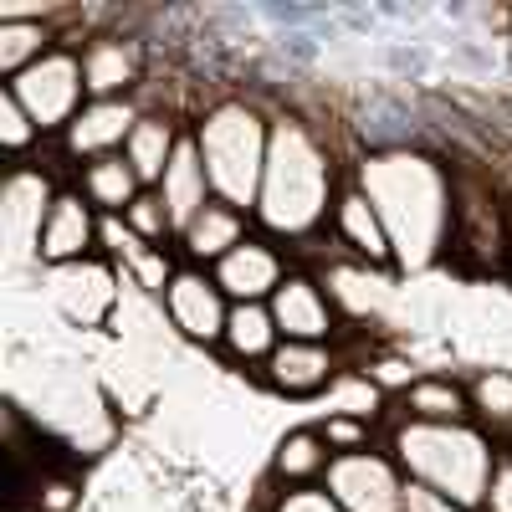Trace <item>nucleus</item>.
Listing matches in <instances>:
<instances>
[{"mask_svg": "<svg viewBox=\"0 0 512 512\" xmlns=\"http://www.w3.org/2000/svg\"><path fill=\"white\" fill-rule=\"evenodd\" d=\"M349 180L369 195L384 231L395 241V267H436L456 236V175L425 149L390 144L354 159Z\"/></svg>", "mask_w": 512, "mask_h": 512, "instance_id": "obj_1", "label": "nucleus"}, {"mask_svg": "<svg viewBox=\"0 0 512 512\" xmlns=\"http://www.w3.org/2000/svg\"><path fill=\"white\" fill-rule=\"evenodd\" d=\"M349 175L338 164L333 139L303 113H272V149L267 175L256 195L251 221L262 236L282 246H308L333 226V205L344 195Z\"/></svg>", "mask_w": 512, "mask_h": 512, "instance_id": "obj_2", "label": "nucleus"}, {"mask_svg": "<svg viewBox=\"0 0 512 512\" xmlns=\"http://www.w3.org/2000/svg\"><path fill=\"white\" fill-rule=\"evenodd\" d=\"M384 446L400 461V472L415 487H431L461 507L487 502L497 472H502V446L482 431L477 420H456V425H425V420H390L384 425Z\"/></svg>", "mask_w": 512, "mask_h": 512, "instance_id": "obj_3", "label": "nucleus"}, {"mask_svg": "<svg viewBox=\"0 0 512 512\" xmlns=\"http://www.w3.org/2000/svg\"><path fill=\"white\" fill-rule=\"evenodd\" d=\"M195 149L205 159V175L216 200L236 205V210H256L262 195V175H267V149H272V113H262L251 98H216L205 103L190 123Z\"/></svg>", "mask_w": 512, "mask_h": 512, "instance_id": "obj_4", "label": "nucleus"}, {"mask_svg": "<svg viewBox=\"0 0 512 512\" xmlns=\"http://www.w3.org/2000/svg\"><path fill=\"white\" fill-rule=\"evenodd\" d=\"M6 93L31 113V123L41 128V139H62L72 118L88 108V77H82V52L77 47H57L41 62H31L21 77L6 82Z\"/></svg>", "mask_w": 512, "mask_h": 512, "instance_id": "obj_5", "label": "nucleus"}, {"mask_svg": "<svg viewBox=\"0 0 512 512\" xmlns=\"http://www.w3.org/2000/svg\"><path fill=\"white\" fill-rule=\"evenodd\" d=\"M323 487L333 492V502L344 512H405V492L410 477L400 472V461L390 456V446H369V451H344L333 456Z\"/></svg>", "mask_w": 512, "mask_h": 512, "instance_id": "obj_6", "label": "nucleus"}, {"mask_svg": "<svg viewBox=\"0 0 512 512\" xmlns=\"http://www.w3.org/2000/svg\"><path fill=\"white\" fill-rule=\"evenodd\" d=\"M159 308H164V323L175 328L180 338L205 344V349H221V333H226V318H231V297L221 292L216 272L180 262L175 282H169L164 297H159Z\"/></svg>", "mask_w": 512, "mask_h": 512, "instance_id": "obj_7", "label": "nucleus"}, {"mask_svg": "<svg viewBox=\"0 0 512 512\" xmlns=\"http://www.w3.org/2000/svg\"><path fill=\"white\" fill-rule=\"evenodd\" d=\"M118 287H123V277H118V267L108 262V256H88V262L47 272V297L72 328H103L123 308Z\"/></svg>", "mask_w": 512, "mask_h": 512, "instance_id": "obj_8", "label": "nucleus"}, {"mask_svg": "<svg viewBox=\"0 0 512 512\" xmlns=\"http://www.w3.org/2000/svg\"><path fill=\"white\" fill-rule=\"evenodd\" d=\"M267 308L277 318V333L292 338V344H344V308L328 292V282L313 272L292 267V277L272 292Z\"/></svg>", "mask_w": 512, "mask_h": 512, "instance_id": "obj_9", "label": "nucleus"}, {"mask_svg": "<svg viewBox=\"0 0 512 512\" xmlns=\"http://www.w3.org/2000/svg\"><path fill=\"white\" fill-rule=\"evenodd\" d=\"M62 185L36 164H16L6 190H0V231H6V256L21 267V262H36V241H41V226H47L52 205H57Z\"/></svg>", "mask_w": 512, "mask_h": 512, "instance_id": "obj_10", "label": "nucleus"}, {"mask_svg": "<svg viewBox=\"0 0 512 512\" xmlns=\"http://www.w3.org/2000/svg\"><path fill=\"white\" fill-rule=\"evenodd\" d=\"M88 256H103V210L77 185H62L47 226H41V241H36V267L52 272V267L88 262Z\"/></svg>", "mask_w": 512, "mask_h": 512, "instance_id": "obj_11", "label": "nucleus"}, {"mask_svg": "<svg viewBox=\"0 0 512 512\" xmlns=\"http://www.w3.org/2000/svg\"><path fill=\"white\" fill-rule=\"evenodd\" d=\"M349 369L354 364H349L344 344H292V338H282L277 354L262 369V379L282 400H318V395H333V384Z\"/></svg>", "mask_w": 512, "mask_h": 512, "instance_id": "obj_12", "label": "nucleus"}, {"mask_svg": "<svg viewBox=\"0 0 512 512\" xmlns=\"http://www.w3.org/2000/svg\"><path fill=\"white\" fill-rule=\"evenodd\" d=\"M221 282V292L231 297V303H272V292L292 277V262H287V246L262 236V231H251L226 262L210 267Z\"/></svg>", "mask_w": 512, "mask_h": 512, "instance_id": "obj_13", "label": "nucleus"}, {"mask_svg": "<svg viewBox=\"0 0 512 512\" xmlns=\"http://www.w3.org/2000/svg\"><path fill=\"white\" fill-rule=\"evenodd\" d=\"M139 118H144V103L139 98H93L88 108L72 118V128H67L57 144L82 169V164H93V159L123 154V144L139 128Z\"/></svg>", "mask_w": 512, "mask_h": 512, "instance_id": "obj_14", "label": "nucleus"}, {"mask_svg": "<svg viewBox=\"0 0 512 512\" xmlns=\"http://www.w3.org/2000/svg\"><path fill=\"white\" fill-rule=\"evenodd\" d=\"M77 52H82V77H88V98H139L149 67L139 36L93 31Z\"/></svg>", "mask_w": 512, "mask_h": 512, "instance_id": "obj_15", "label": "nucleus"}, {"mask_svg": "<svg viewBox=\"0 0 512 512\" xmlns=\"http://www.w3.org/2000/svg\"><path fill=\"white\" fill-rule=\"evenodd\" d=\"M333 246L349 256L354 267H369V272H395V241L390 231H384L379 210L369 205V195L349 180L344 195H338L333 205V226H328Z\"/></svg>", "mask_w": 512, "mask_h": 512, "instance_id": "obj_16", "label": "nucleus"}, {"mask_svg": "<svg viewBox=\"0 0 512 512\" xmlns=\"http://www.w3.org/2000/svg\"><path fill=\"white\" fill-rule=\"evenodd\" d=\"M256 231V221L246 216V210H236V205H226V200H210L200 216L180 231V241H175V251L185 256L190 267H216V262H226V256L246 241Z\"/></svg>", "mask_w": 512, "mask_h": 512, "instance_id": "obj_17", "label": "nucleus"}, {"mask_svg": "<svg viewBox=\"0 0 512 512\" xmlns=\"http://www.w3.org/2000/svg\"><path fill=\"white\" fill-rule=\"evenodd\" d=\"M159 200H164L169 216H175V231H185L200 210L216 200V190H210V175H205V159H200V149H195V134H185L180 149H175V159H169L164 180H159ZM175 241H180V236H175Z\"/></svg>", "mask_w": 512, "mask_h": 512, "instance_id": "obj_18", "label": "nucleus"}, {"mask_svg": "<svg viewBox=\"0 0 512 512\" xmlns=\"http://www.w3.org/2000/svg\"><path fill=\"white\" fill-rule=\"evenodd\" d=\"M185 134H190V128H180V118L169 113V108H144L139 128L123 144V159L134 164V175L144 180V190H159L164 169H169V159H175V149H180Z\"/></svg>", "mask_w": 512, "mask_h": 512, "instance_id": "obj_19", "label": "nucleus"}, {"mask_svg": "<svg viewBox=\"0 0 512 512\" xmlns=\"http://www.w3.org/2000/svg\"><path fill=\"white\" fill-rule=\"evenodd\" d=\"M282 333H277V318L267 303H231V318H226V333H221V354L251 374H262L267 359L277 354Z\"/></svg>", "mask_w": 512, "mask_h": 512, "instance_id": "obj_20", "label": "nucleus"}, {"mask_svg": "<svg viewBox=\"0 0 512 512\" xmlns=\"http://www.w3.org/2000/svg\"><path fill=\"white\" fill-rule=\"evenodd\" d=\"M328 466H333V446L323 441V431L318 425H297L272 451V482L277 487H323Z\"/></svg>", "mask_w": 512, "mask_h": 512, "instance_id": "obj_21", "label": "nucleus"}, {"mask_svg": "<svg viewBox=\"0 0 512 512\" xmlns=\"http://www.w3.org/2000/svg\"><path fill=\"white\" fill-rule=\"evenodd\" d=\"M400 420H425V425H456L472 420V400H466V379L451 374H420L410 390L395 400Z\"/></svg>", "mask_w": 512, "mask_h": 512, "instance_id": "obj_22", "label": "nucleus"}, {"mask_svg": "<svg viewBox=\"0 0 512 512\" xmlns=\"http://www.w3.org/2000/svg\"><path fill=\"white\" fill-rule=\"evenodd\" d=\"M77 190L88 195L103 216H123V210L144 195V180L134 175V164L123 154H108V159H93V164L77 169Z\"/></svg>", "mask_w": 512, "mask_h": 512, "instance_id": "obj_23", "label": "nucleus"}, {"mask_svg": "<svg viewBox=\"0 0 512 512\" xmlns=\"http://www.w3.org/2000/svg\"><path fill=\"white\" fill-rule=\"evenodd\" d=\"M466 400H472V420L497 446H507L512 441V369L472 374V379H466Z\"/></svg>", "mask_w": 512, "mask_h": 512, "instance_id": "obj_24", "label": "nucleus"}, {"mask_svg": "<svg viewBox=\"0 0 512 512\" xmlns=\"http://www.w3.org/2000/svg\"><path fill=\"white\" fill-rule=\"evenodd\" d=\"M123 226L134 231L139 241H149V246H169L180 231H175V216L164 210V200H159V190H144L134 205L123 210Z\"/></svg>", "mask_w": 512, "mask_h": 512, "instance_id": "obj_25", "label": "nucleus"}, {"mask_svg": "<svg viewBox=\"0 0 512 512\" xmlns=\"http://www.w3.org/2000/svg\"><path fill=\"white\" fill-rule=\"evenodd\" d=\"M313 425L323 431V441L333 446V456L379 446V441H374V436H379V420H364V415H338V410H328V415H323V420H313Z\"/></svg>", "mask_w": 512, "mask_h": 512, "instance_id": "obj_26", "label": "nucleus"}, {"mask_svg": "<svg viewBox=\"0 0 512 512\" xmlns=\"http://www.w3.org/2000/svg\"><path fill=\"white\" fill-rule=\"evenodd\" d=\"M36 144H41V128L31 123V113L6 88H0V149H6L11 159H26Z\"/></svg>", "mask_w": 512, "mask_h": 512, "instance_id": "obj_27", "label": "nucleus"}, {"mask_svg": "<svg viewBox=\"0 0 512 512\" xmlns=\"http://www.w3.org/2000/svg\"><path fill=\"white\" fill-rule=\"evenodd\" d=\"M267 512H344V507L333 502L328 487H282L267 502Z\"/></svg>", "mask_w": 512, "mask_h": 512, "instance_id": "obj_28", "label": "nucleus"}, {"mask_svg": "<svg viewBox=\"0 0 512 512\" xmlns=\"http://www.w3.org/2000/svg\"><path fill=\"white\" fill-rule=\"evenodd\" d=\"M405 512H477V507H461V502H451V497H441V492H431V487H415V482H410Z\"/></svg>", "mask_w": 512, "mask_h": 512, "instance_id": "obj_29", "label": "nucleus"}, {"mask_svg": "<svg viewBox=\"0 0 512 512\" xmlns=\"http://www.w3.org/2000/svg\"><path fill=\"white\" fill-rule=\"evenodd\" d=\"M482 512H512V461H507V456H502V472H497V482H492Z\"/></svg>", "mask_w": 512, "mask_h": 512, "instance_id": "obj_30", "label": "nucleus"}, {"mask_svg": "<svg viewBox=\"0 0 512 512\" xmlns=\"http://www.w3.org/2000/svg\"><path fill=\"white\" fill-rule=\"evenodd\" d=\"M502 456H507V461H512V441H507V446H502Z\"/></svg>", "mask_w": 512, "mask_h": 512, "instance_id": "obj_31", "label": "nucleus"}]
</instances>
